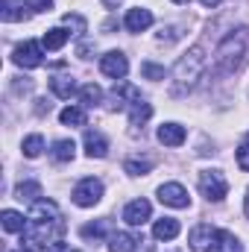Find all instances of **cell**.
<instances>
[{"mask_svg": "<svg viewBox=\"0 0 249 252\" xmlns=\"http://www.w3.org/2000/svg\"><path fill=\"white\" fill-rule=\"evenodd\" d=\"M24 244L30 250H53L64 238V220L53 199L32 202V211L27 217V229L21 232Z\"/></svg>", "mask_w": 249, "mask_h": 252, "instance_id": "6da1fadb", "label": "cell"}, {"mask_svg": "<svg viewBox=\"0 0 249 252\" xmlns=\"http://www.w3.org/2000/svg\"><path fill=\"white\" fill-rule=\"evenodd\" d=\"M249 59V27L232 30L214 50V67L220 73H235Z\"/></svg>", "mask_w": 249, "mask_h": 252, "instance_id": "7a4b0ae2", "label": "cell"}, {"mask_svg": "<svg viewBox=\"0 0 249 252\" xmlns=\"http://www.w3.org/2000/svg\"><path fill=\"white\" fill-rule=\"evenodd\" d=\"M205 70V50L202 47H190L185 56L173 67V79H176V94L179 91H190L196 85V79H202Z\"/></svg>", "mask_w": 249, "mask_h": 252, "instance_id": "3957f363", "label": "cell"}, {"mask_svg": "<svg viewBox=\"0 0 249 252\" xmlns=\"http://www.w3.org/2000/svg\"><path fill=\"white\" fill-rule=\"evenodd\" d=\"M199 190L208 202H220L226 193H229V182L220 170H202L199 173Z\"/></svg>", "mask_w": 249, "mask_h": 252, "instance_id": "277c9868", "label": "cell"}, {"mask_svg": "<svg viewBox=\"0 0 249 252\" xmlns=\"http://www.w3.org/2000/svg\"><path fill=\"white\" fill-rule=\"evenodd\" d=\"M103 199V182L100 179H82L76 188H73V202L79 205V208H91V205H97Z\"/></svg>", "mask_w": 249, "mask_h": 252, "instance_id": "5b68a950", "label": "cell"}, {"mask_svg": "<svg viewBox=\"0 0 249 252\" xmlns=\"http://www.w3.org/2000/svg\"><path fill=\"white\" fill-rule=\"evenodd\" d=\"M12 62L21 64V67H38L44 62V44L38 41H24L12 50Z\"/></svg>", "mask_w": 249, "mask_h": 252, "instance_id": "8992f818", "label": "cell"}, {"mask_svg": "<svg viewBox=\"0 0 249 252\" xmlns=\"http://www.w3.org/2000/svg\"><path fill=\"white\" fill-rule=\"evenodd\" d=\"M217 229L214 226H208V223H199V226H193L190 229V235H187V241H190V250L193 252H211L217 250Z\"/></svg>", "mask_w": 249, "mask_h": 252, "instance_id": "52a82bcc", "label": "cell"}, {"mask_svg": "<svg viewBox=\"0 0 249 252\" xmlns=\"http://www.w3.org/2000/svg\"><path fill=\"white\" fill-rule=\"evenodd\" d=\"M158 199L164 205H170V208H187L190 205V196H187V190L179 182H164L158 188Z\"/></svg>", "mask_w": 249, "mask_h": 252, "instance_id": "ba28073f", "label": "cell"}, {"mask_svg": "<svg viewBox=\"0 0 249 252\" xmlns=\"http://www.w3.org/2000/svg\"><path fill=\"white\" fill-rule=\"evenodd\" d=\"M100 70H103L106 76H112V79H124L126 70H129V62H126V56L121 50H112V53H106V56L100 59Z\"/></svg>", "mask_w": 249, "mask_h": 252, "instance_id": "9c48e42d", "label": "cell"}, {"mask_svg": "<svg viewBox=\"0 0 249 252\" xmlns=\"http://www.w3.org/2000/svg\"><path fill=\"white\" fill-rule=\"evenodd\" d=\"M112 109L118 112V109H129L132 103H138L141 100V91L135 88V85H129V82H121L118 79V85H115V91H112Z\"/></svg>", "mask_w": 249, "mask_h": 252, "instance_id": "30bf717a", "label": "cell"}, {"mask_svg": "<svg viewBox=\"0 0 249 252\" xmlns=\"http://www.w3.org/2000/svg\"><path fill=\"white\" fill-rule=\"evenodd\" d=\"M150 214H153V205H150L147 199H132L124 208V220L129 226H144V223L150 220Z\"/></svg>", "mask_w": 249, "mask_h": 252, "instance_id": "8fae6325", "label": "cell"}, {"mask_svg": "<svg viewBox=\"0 0 249 252\" xmlns=\"http://www.w3.org/2000/svg\"><path fill=\"white\" fill-rule=\"evenodd\" d=\"M124 27L129 30V32H144V30H150L153 27V12L150 9H129L124 18Z\"/></svg>", "mask_w": 249, "mask_h": 252, "instance_id": "7c38bea8", "label": "cell"}, {"mask_svg": "<svg viewBox=\"0 0 249 252\" xmlns=\"http://www.w3.org/2000/svg\"><path fill=\"white\" fill-rule=\"evenodd\" d=\"M158 141H161L164 147H182V144H185V126L161 124L158 126Z\"/></svg>", "mask_w": 249, "mask_h": 252, "instance_id": "4fadbf2b", "label": "cell"}, {"mask_svg": "<svg viewBox=\"0 0 249 252\" xmlns=\"http://www.w3.org/2000/svg\"><path fill=\"white\" fill-rule=\"evenodd\" d=\"M85 153H88L91 158H106V153H109V141H106L100 132L88 129V132H85Z\"/></svg>", "mask_w": 249, "mask_h": 252, "instance_id": "5bb4252c", "label": "cell"}, {"mask_svg": "<svg viewBox=\"0 0 249 252\" xmlns=\"http://www.w3.org/2000/svg\"><path fill=\"white\" fill-rule=\"evenodd\" d=\"M141 241L132 235V232H115L109 235V252H135Z\"/></svg>", "mask_w": 249, "mask_h": 252, "instance_id": "9a60e30c", "label": "cell"}, {"mask_svg": "<svg viewBox=\"0 0 249 252\" xmlns=\"http://www.w3.org/2000/svg\"><path fill=\"white\" fill-rule=\"evenodd\" d=\"M109 229H112V223L103 217V220H94V223H85L82 229H79V235H82V241H103L106 235H109Z\"/></svg>", "mask_w": 249, "mask_h": 252, "instance_id": "2e32d148", "label": "cell"}, {"mask_svg": "<svg viewBox=\"0 0 249 252\" xmlns=\"http://www.w3.org/2000/svg\"><path fill=\"white\" fill-rule=\"evenodd\" d=\"M176 235H179V220H173V217L156 220V226H153V238L156 241H173Z\"/></svg>", "mask_w": 249, "mask_h": 252, "instance_id": "e0dca14e", "label": "cell"}, {"mask_svg": "<svg viewBox=\"0 0 249 252\" xmlns=\"http://www.w3.org/2000/svg\"><path fill=\"white\" fill-rule=\"evenodd\" d=\"M0 18L6 24H15V21H24L27 18V9L21 0H0Z\"/></svg>", "mask_w": 249, "mask_h": 252, "instance_id": "ac0fdd59", "label": "cell"}, {"mask_svg": "<svg viewBox=\"0 0 249 252\" xmlns=\"http://www.w3.org/2000/svg\"><path fill=\"white\" fill-rule=\"evenodd\" d=\"M73 153H76V144L70 141V138H59V141H53V150H50V156H53V161H73Z\"/></svg>", "mask_w": 249, "mask_h": 252, "instance_id": "d6986e66", "label": "cell"}, {"mask_svg": "<svg viewBox=\"0 0 249 252\" xmlns=\"http://www.w3.org/2000/svg\"><path fill=\"white\" fill-rule=\"evenodd\" d=\"M50 88H53V94L62 97V100H70L73 94H79V88H76V82H73L70 76H56V79H50Z\"/></svg>", "mask_w": 249, "mask_h": 252, "instance_id": "ffe728a7", "label": "cell"}, {"mask_svg": "<svg viewBox=\"0 0 249 252\" xmlns=\"http://www.w3.org/2000/svg\"><path fill=\"white\" fill-rule=\"evenodd\" d=\"M150 118H153V106H150V103L138 100V103H132V106H129V124H132V126H144Z\"/></svg>", "mask_w": 249, "mask_h": 252, "instance_id": "44dd1931", "label": "cell"}, {"mask_svg": "<svg viewBox=\"0 0 249 252\" xmlns=\"http://www.w3.org/2000/svg\"><path fill=\"white\" fill-rule=\"evenodd\" d=\"M67 38H70V32L62 30V27H56V30H47V32H44L41 44H44L47 50H62L64 44H67Z\"/></svg>", "mask_w": 249, "mask_h": 252, "instance_id": "7402d4cb", "label": "cell"}, {"mask_svg": "<svg viewBox=\"0 0 249 252\" xmlns=\"http://www.w3.org/2000/svg\"><path fill=\"white\" fill-rule=\"evenodd\" d=\"M79 100H82V106L94 109V106H100V103H103V88H100V85H94V82H88V85H82V88H79Z\"/></svg>", "mask_w": 249, "mask_h": 252, "instance_id": "603a6c76", "label": "cell"}, {"mask_svg": "<svg viewBox=\"0 0 249 252\" xmlns=\"http://www.w3.org/2000/svg\"><path fill=\"white\" fill-rule=\"evenodd\" d=\"M15 196H18L21 202H24V199H27V202H38V199H41V185H38V182H21V185L15 188Z\"/></svg>", "mask_w": 249, "mask_h": 252, "instance_id": "cb8c5ba5", "label": "cell"}, {"mask_svg": "<svg viewBox=\"0 0 249 252\" xmlns=\"http://www.w3.org/2000/svg\"><path fill=\"white\" fill-rule=\"evenodd\" d=\"M3 229H6V232H24V229H27L24 214H18V211L6 208V211H3Z\"/></svg>", "mask_w": 249, "mask_h": 252, "instance_id": "d4e9b609", "label": "cell"}, {"mask_svg": "<svg viewBox=\"0 0 249 252\" xmlns=\"http://www.w3.org/2000/svg\"><path fill=\"white\" fill-rule=\"evenodd\" d=\"M21 150H24V156H27V158H38V156H41V150H44V138H41V135H27Z\"/></svg>", "mask_w": 249, "mask_h": 252, "instance_id": "484cf974", "label": "cell"}, {"mask_svg": "<svg viewBox=\"0 0 249 252\" xmlns=\"http://www.w3.org/2000/svg\"><path fill=\"white\" fill-rule=\"evenodd\" d=\"M59 121L64 126H85V112L82 109H76V106H67L59 112Z\"/></svg>", "mask_w": 249, "mask_h": 252, "instance_id": "4316f807", "label": "cell"}, {"mask_svg": "<svg viewBox=\"0 0 249 252\" xmlns=\"http://www.w3.org/2000/svg\"><path fill=\"white\" fill-rule=\"evenodd\" d=\"M126 173H132V176H147L150 170H153V161L150 158H129L124 164Z\"/></svg>", "mask_w": 249, "mask_h": 252, "instance_id": "83f0119b", "label": "cell"}, {"mask_svg": "<svg viewBox=\"0 0 249 252\" xmlns=\"http://www.w3.org/2000/svg\"><path fill=\"white\" fill-rule=\"evenodd\" d=\"M217 250L220 252H244V247H241V241L232 232H220L217 235Z\"/></svg>", "mask_w": 249, "mask_h": 252, "instance_id": "f1b7e54d", "label": "cell"}, {"mask_svg": "<svg viewBox=\"0 0 249 252\" xmlns=\"http://www.w3.org/2000/svg\"><path fill=\"white\" fill-rule=\"evenodd\" d=\"M141 73H144L147 79H156V82H158V79H164V67H161V64H153V62L141 64Z\"/></svg>", "mask_w": 249, "mask_h": 252, "instance_id": "f546056e", "label": "cell"}, {"mask_svg": "<svg viewBox=\"0 0 249 252\" xmlns=\"http://www.w3.org/2000/svg\"><path fill=\"white\" fill-rule=\"evenodd\" d=\"M64 24H67V27H73V30H76V35H82V32H85V21H82L79 15H64Z\"/></svg>", "mask_w": 249, "mask_h": 252, "instance_id": "4dcf8cb0", "label": "cell"}, {"mask_svg": "<svg viewBox=\"0 0 249 252\" xmlns=\"http://www.w3.org/2000/svg\"><path fill=\"white\" fill-rule=\"evenodd\" d=\"M27 9H32V12H50L53 0H27Z\"/></svg>", "mask_w": 249, "mask_h": 252, "instance_id": "1f68e13d", "label": "cell"}, {"mask_svg": "<svg viewBox=\"0 0 249 252\" xmlns=\"http://www.w3.org/2000/svg\"><path fill=\"white\" fill-rule=\"evenodd\" d=\"M238 167H241V170H247V173H249V144H244V147H238Z\"/></svg>", "mask_w": 249, "mask_h": 252, "instance_id": "d6a6232c", "label": "cell"}, {"mask_svg": "<svg viewBox=\"0 0 249 252\" xmlns=\"http://www.w3.org/2000/svg\"><path fill=\"white\" fill-rule=\"evenodd\" d=\"M199 3H202V6H205V9H214V6H220V3H223V0H199Z\"/></svg>", "mask_w": 249, "mask_h": 252, "instance_id": "836d02e7", "label": "cell"}, {"mask_svg": "<svg viewBox=\"0 0 249 252\" xmlns=\"http://www.w3.org/2000/svg\"><path fill=\"white\" fill-rule=\"evenodd\" d=\"M103 3H106V6H109V9H115V6H118V3H121V0H103Z\"/></svg>", "mask_w": 249, "mask_h": 252, "instance_id": "e575fe53", "label": "cell"}, {"mask_svg": "<svg viewBox=\"0 0 249 252\" xmlns=\"http://www.w3.org/2000/svg\"><path fill=\"white\" fill-rule=\"evenodd\" d=\"M244 208H247V217H249V190H247V202H244Z\"/></svg>", "mask_w": 249, "mask_h": 252, "instance_id": "d590c367", "label": "cell"}, {"mask_svg": "<svg viewBox=\"0 0 249 252\" xmlns=\"http://www.w3.org/2000/svg\"><path fill=\"white\" fill-rule=\"evenodd\" d=\"M173 3H187V0H173Z\"/></svg>", "mask_w": 249, "mask_h": 252, "instance_id": "8d00e7d4", "label": "cell"}, {"mask_svg": "<svg viewBox=\"0 0 249 252\" xmlns=\"http://www.w3.org/2000/svg\"><path fill=\"white\" fill-rule=\"evenodd\" d=\"M70 252H79V250H70Z\"/></svg>", "mask_w": 249, "mask_h": 252, "instance_id": "74e56055", "label": "cell"}]
</instances>
